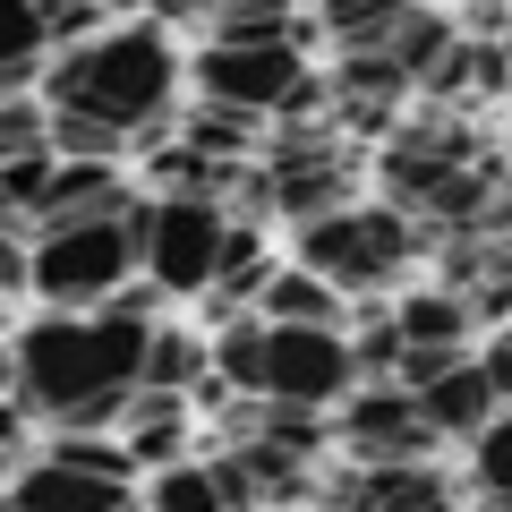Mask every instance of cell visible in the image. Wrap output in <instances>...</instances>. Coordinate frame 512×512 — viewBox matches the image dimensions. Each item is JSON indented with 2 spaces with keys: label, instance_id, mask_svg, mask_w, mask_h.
Instances as JSON below:
<instances>
[{
  "label": "cell",
  "instance_id": "obj_1",
  "mask_svg": "<svg viewBox=\"0 0 512 512\" xmlns=\"http://www.w3.org/2000/svg\"><path fill=\"white\" fill-rule=\"evenodd\" d=\"M146 299H154V282L120 291L111 308H52L26 333H9L18 402L52 427H120L128 393L146 384V342H154Z\"/></svg>",
  "mask_w": 512,
  "mask_h": 512
},
{
  "label": "cell",
  "instance_id": "obj_10",
  "mask_svg": "<svg viewBox=\"0 0 512 512\" xmlns=\"http://www.w3.org/2000/svg\"><path fill=\"white\" fill-rule=\"evenodd\" d=\"M128 504H137L128 478H94V470H77L60 453L9 478V512H128Z\"/></svg>",
  "mask_w": 512,
  "mask_h": 512
},
{
  "label": "cell",
  "instance_id": "obj_14",
  "mask_svg": "<svg viewBox=\"0 0 512 512\" xmlns=\"http://www.w3.org/2000/svg\"><path fill=\"white\" fill-rule=\"evenodd\" d=\"M120 205H128V188H120L111 163H60L52 188H43L35 231H52V222H86V214H120Z\"/></svg>",
  "mask_w": 512,
  "mask_h": 512
},
{
  "label": "cell",
  "instance_id": "obj_8",
  "mask_svg": "<svg viewBox=\"0 0 512 512\" xmlns=\"http://www.w3.org/2000/svg\"><path fill=\"white\" fill-rule=\"evenodd\" d=\"M333 436H342L350 461H427V453H436V427H427L419 393L393 384V376L350 384V410L333 419Z\"/></svg>",
  "mask_w": 512,
  "mask_h": 512
},
{
  "label": "cell",
  "instance_id": "obj_7",
  "mask_svg": "<svg viewBox=\"0 0 512 512\" xmlns=\"http://www.w3.org/2000/svg\"><path fill=\"white\" fill-rule=\"evenodd\" d=\"M359 359H350L342 325H265V384L256 402H299V410H333L350 402Z\"/></svg>",
  "mask_w": 512,
  "mask_h": 512
},
{
  "label": "cell",
  "instance_id": "obj_3",
  "mask_svg": "<svg viewBox=\"0 0 512 512\" xmlns=\"http://www.w3.org/2000/svg\"><path fill=\"white\" fill-rule=\"evenodd\" d=\"M146 265V197H128L120 214H86V222H52L26 248V291H43L52 308H111Z\"/></svg>",
  "mask_w": 512,
  "mask_h": 512
},
{
  "label": "cell",
  "instance_id": "obj_19",
  "mask_svg": "<svg viewBox=\"0 0 512 512\" xmlns=\"http://www.w3.org/2000/svg\"><path fill=\"white\" fill-rule=\"evenodd\" d=\"M410 9H419V0H316V26H325L342 52H359V43H384Z\"/></svg>",
  "mask_w": 512,
  "mask_h": 512
},
{
  "label": "cell",
  "instance_id": "obj_5",
  "mask_svg": "<svg viewBox=\"0 0 512 512\" xmlns=\"http://www.w3.org/2000/svg\"><path fill=\"white\" fill-rule=\"evenodd\" d=\"M197 94L205 103H231V111H316V77L299 43H205L197 60Z\"/></svg>",
  "mask_w": 512,
  "mask_h": 512
},
{
  "label": "cell",
  "instance_id": "obj_20",
  "mask_svg": "<svg viewBox=\"0 0 512 512\" xmlns=\"http://www.w3.org/2000/svg\"><path fill=\"white\" fill-rule=\"evenodd\" d=\"M299 0H222L214 18V43H299Z\"/></svg>",
  "mask_w": 512,
  "mask_h": 512
},
{
  "label": "cell",
  "instance_id": "obj_15",
  "mask_svg": "<svg viewBox=\"0 0 512 512\" xmlns=\"http://www.w3.org/2000/svg\"><path fill=\"white\" fill-rule=\"evenodd\" d=\"M393 325H402V342H470L478 308H470V291H453V282H427V291H410L402 308H393Z\"/></svg>",
  "mask_w": 512,
  "mask_h": 512
},
{
  "label": "cell",
  "instance_id": "obj_21",
  "mask_svg": "<svg viewBox=\"0 0 512 512\" xmlns=\"http://www.w3.org/2000/svg\"><path fill=\"white\" fill-rule=\"evenodd\" d=\"M470 478H478V504L487 512H512V410H495L470 436Z\"/></svg>",
  "mask_w": 512,
  "mask_h": 512
},
{
  "label": "cell",
  "instance_id": "obj_9",
  "mask_svg": "<svg viewBox=\"0 0 512 512\" xmlns=\"http://www.w3.org/2000/svg\"><path fill=\"white\" fill-rule=\"evenodd\" d=\"M256 197L274 205V214L291 222H316L333 214V205H350V154L333 146V137H282L274 154H265V171H256Z\"/></svg>",
  "mask_w": 512,
  "mask_h": 512
},
{
  "label": "cell",
  "instance_id": "obj_26",
  "mask_svg": "<svg viewBox=\"0 0 512 512\" xmlns=\"http://www.w3.org/2000/svg\"><path fill=\"white\" fill-rule=\"evenodd\" d=\"M470 359H478V367H487V384H495V402H504V410H512V325H504V333H487V342H478V350H470Z\"/></svg>",
  "mask_w": 512,
  "mask_h": 512
},
{
  "label": "cell",
  "instance_id": "obj_16",
  "mask_svg": "<svg viewBox=\"0 0 512 512\" xmlns=\"http://www.w3.org/2000/svg\"><path fill=\"white\" fill-rule=\"evenodd\" d=\"M146 512H231V495H222V470L214 461H163V470H146Z\"/></svg>",
  "mask_w": 512,
  "mask_h": 512
},
{
  "label": "cell",
  "instance_id": "obj_13",
  "mask_svg": "<svg viewBox=\"0 0 512 512\" xmlns=\"http://www.w3.org/2000/svg\"><path fill=\"white\" fill-rule=\"evenodd\" d=\"M256 316L265 325H342V291L316 265H274L265 291H256Z\"/></svg>",
  "mask_w": 512,
  "mask_h": 512
},
{
  "label": "cell",
  "instance_id": "obj_31",
  "mask_svg": "<svg viewBox=\"0 0 512 512\" xmlns=\"http://www.w3.org/2000/svg\"><path fill=\"white\" fill-rule=\"evenodd\" d=\"M9 461H18V453H9V444H0V478H9Z\"/></svg>",
  "mask_w": 512,
  "mask_h": 512
},
{
  "label": "cell",
  "instance_id": "obj_12",
  "mask_svg": "<svg viewBox=\"0 0 512 512\" xmlns=\"http://www.w3.org/2000/svg\"><path fill=\"white\" fill-rule=\"evenodd\" d=\"M120 436L128 453H137V470H163V461L188 453V393H154V384H137L120 410Z\"/></svg>",
  "mask_w": 512,
  "mask_h": 512
},
{
  "label": "cell",
  "instance_id": "obj_22",
  "mask_svg": "<svg viewBox=\"0 0 512 512\" xmlns=\"http://www.w3.org/2000/svg\"><path fill=\"white\" fill-rule=\"evenodd\" d=\"M180 146L214 154V163H248V146H256V111H231V103H197V120L180 128Z\"/></svg>",
  "mask_w": 512,
  "mask_h": 512
},
{
  "label": "cell",
  "instance_id": "obj_24",
  "mask_svg": "<svg viewBox=\"0 0 512 512\" xmlns=\"http://www.w3.org/2000/svg\"><path fill=\"white\" fill-rule=\"evenodd\" d=\"M52 154L60 163H120L128 137L103 128V120H86V111H52Z\"/></svg>",
  "mask_w": 512,
  "mask_h": 512
},
{
  "label": "cell",
  "instance_id": "obj_18",
  "mask_svg": "<svg viewBox=\"0 0 512 512\" xmlns=\"http://www.w3.org/2000/svg\"><path fill=\"white\" fill-rule=\"evenodd\" d=\"M43 43H52V26H43L35 0H0V94H26Z\"/></svg>",
  "mask_w": 512,
  "mask_h": 512
},
{
  "label": "cell",
  "instance_id": "obj_2",
  "mask_svg": "<svg viewBox=\"0 0 512 512\" xmlns=\"http://www.w3.org/2000/svg\"><path fill=\"white\" fill-rule=\"evenodd\" d=\"M180 69H188V60L171 52L163 26L128 18V26H103V35L69 43V52L43 69V103H52V111H86V120L137 137V128H154L171 111Z\"/></svg>",
  "mask_w": 512,
  "mask_h": 512
},
{
  "label": "cell",
  "instance_id": "obj_33",
  "mask_svg": "<svg viewBox=\"0 0 512 512\" xmlns=\"http://www.w3.org/2000/svg\"><path fill=\"white\" fill-rule=\"evenodd\" d=\"M504 94H512V86H504Z\"/></svg>",
  "mask_w": 512,
  "mask_h": 512
},
{
  "label": "cell",
  "instance_id": "obj_28",
  "mask_svg": "<svg viewBox=\"0 0 512 512\" xmlns=\"http://www.w3.org/2000/svg\"><path fill=\"white\" fill-rule=\"evenodd\" d=\"M26 419H35V410H26L18 393H0V444H9V453H18V444H26Z\"/></svg>",
  "mask_w": 512,
  "mask_h": 512
},
{
  "label": "cell",
  "instance_id": "obj_17",
  "mask_svg": "<svg viewBox=\"0 0 512 512\" xmlns=\"http://www.w3.org/2000/svg\"><path fill=\"white\" fill-rule=\"evenodd\" d=\"M205 367H214V342H205V333L154 325V342H146V384H154V393H197Z\"/></svg>",
  "mask_w": 512,
  "mask_h": 512
},
{
  "label": "cell",
  "instance_id": "obj_30",
  "mask_svg": "<svg viewBox=\"0 0 512 512\" xmlns=\"http://www.w3.org/2000/svg\"><path fill=\"white\" fill-rule=\"evenodd\" d=\"M0 393H18V350L0 342Z\"/></svg>",
  "mask_w": 512,
  "mask_h": 512
},
{
  "label": "cell",
  "instance_id": "obj_29",
  "mask_svg": "<svg viewBox=\"0 0 512 512\" xmlns=\"http://www.w3.org/2000/svg\"><path fill=\"white\" fill-rule=\"evenodd\" d=\"M146 9H154V18H214L222 0H146Z\"/></svg>",
  "mask_w": 512,
  "mask_h": 512
},
{
  "label": "cell",
  "instance_id": "obj_32",
  "mask_svg": "<svg viewBox=\"0 0 512 512\" xmlns=\"http://www.w3.org/2000/svg\"><path fill=\"white\" fill-rule=\"evenodd\" d=\"M0 316H9V299H0Z\"/></svg>",
  "mask_w": 512,
  "mask_h": 512
},
{
  "label": "cell",
  "instance_id": "obj_27",
  "mask_svg": "<svg viewBox=\"0 0 512 512\" xmlns=\"http://www.w3.org/2000/svg\"><path fill=\"white\" fill-rule=\"evenodd\" d=\"M9 291H26V239L0 231V299H9Z\"/></svg>",
  "mask_w": 512,
  "mask_h": 512
},
{
  "label": "cell",
  "instance_id": "obj_4",
  "mask_svg": "<svg viewBox=\"0 0 512 512\" xmlns=\"http://www.w3.org/2000/svg\"><path fill=\"white\" fill-rule=\"evenodd\" d=\"M410 256H419L410 205H333L299 222V265H316L333 291H384L393 274H410Z\"/></svg>",
  "mask_w": 512,
  "mask_h": 512
},
{
  "label": "cell",
  "instance_id": "obj_11",
  "mask_svg": "<svg viewBox=\"0 0 512 512\" xmlns=\"http://www.w3.org/2000/svg\"><path fill=\"white\" fill-rule=\"evenodd\" d=\"M419 410H427V427H436V436H461V444H470V436H478V427H487L504 402H495L487 367H478L470 350H461V359L444 367L436 384H419Z\"/></svg>",
  "mask_w": 512,
  "mask_h": 512
},
{
  "label": "cell",
  "instance_id": "obj_23",
  "mask_svg": "<svg viewBox=\"0 0 512 512\" xmlns=\"http://www.w3.org/2000/svg\"><path fill=\"white\" fill-rule=\"evenodd\" d=\"M214 376L231 393H256L265 384V316H239V325L214 333Z\"/></svg>",
  "mask_w": 512,
  "mask_h": 512
},
{
  "label": "cell",
  "instance_id": "obj_6",
  "mask_svg": "<svg viewBox=\"0 0 512 512\" xmlns=\"http://www.w3.org/2000/svg\"><path fill=\"white\" fill-rule=\"evenodd\" d=\"M222 239H231V222H222L214 197H146V265L137 274L163 299H205L214 265H222Z\"/></svg>",
  "mask_w": 512,
  "mask_h": 512
},
{
  "label": "cell",
  "instance_id": "obj_25",
  "mask_svg": "<svg viewBox=\"0 0 512 512\" xmlns=\"http://www.w3.org/2000/svg\"><path fill=\"white\" fill-rule=\"evenodd\" d=\"M52 146V103L35 94H0V163H18V154Z\"/></svg>",
  "mask_w": 512,
  "mask_h": 512
}]
</instances>
